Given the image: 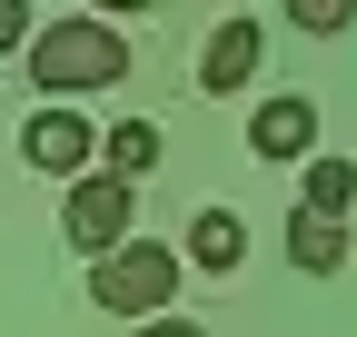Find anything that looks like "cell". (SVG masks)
Listing matches in <instances>:
<instances>
[{
	"instance_id": "7",
	"label": "cell",
	"mask_w": 357,
	"mask_h": 337,
	"mask_svg": "<svg viewBox=\"0 0 357 337\" xmlns=\"http://www.w3.org/2000/svg\"><path fill=\"white\" fill-rule=\"evenodd\" d=\"M238 258H248V219H238V208H199V219H189V268L229 278Z\"/></svg>"
},
{
	"instance_id": "12",
	"label": "cell",
	"mask_w": 357,
	"mask_h": 337,
	"mask_svg": "<svg viewBox=\"0 0 357 337\" xmlns=\"http://www.w3.org/2000/svg\"><path fill=\"white\" fill-rule=\"evenodd\" d=\"M0 50H30V0H0Z\"/></svg>"
},
{
	"instance_id": "11",
	"label": "cell",
	"mask_w": 357,
	"mask_h": 337,
	"mask_svg": "<svg viewBox=\"0 0 357 337\" xmlns=\"http://www.w3.org/2000/svg\"><path fill=\"white\" fill-rule=\"evenodd\" d=\"M288 20H298L307 40H337V30L357 20V0H288Z\"/></svg>"
},
{
	"instance_id": "9",
	"label": "cell",
	"mask_w": 357,
	"mask_h": 337,
	"mask_svg": "<svg viewBox=\"0 0 357 337\" xmlns=\"http://www.w3.org/2000/svg\"><path fill=\"white\" fill-rule=\"evenodd\" d=\"M159 149H169V139H159V119H119V130L100 139V159H109V179H129V189H139L149 168H159Z\"/></svg>"
},
{
	"instance_id": "8",
	"label": "cell",
	"mask_w": 357,
	"mask_h": 337,
	"mask_svg": "<svg viewBox=\"0 0 357 337\" xmlns=\"http://www.w3.org/2000/svg\"><path fill=\"white\" fill-rule=\"evenodd\" d=\"M288 258H298L307 278H337V268H347V228L318 219V208H298V219H288Z\"/></svg>"
},
{
	"instance_id": "5",
	"label": "cell",
	"mask_w": 357,
	"mask_h": 337,
	"mask_svg": "<svg viewBox=\"0 0 357 337\" xmlns=\"http://www.w3.org/2000/svg\"><path fill=\"white\" fill-rule=\"evenodd\" d=\"M258 50H268V30H258L248 10H229V20L208 30V50H199V90H218V100L248 90V79H258Z\"/></svg>"
},
{
	"instance_id": "3",
	"label": "cell",
	"mask_w": 357,
	"mask_h": 337,
	"mask_svg": "<svg viewBox=\"0 0 357 337\" xmlns=\"http://www.w3.org/2000/svg\"><path fill=\"white\" fill-rule=\"evenodd\" d=\"M129 208H139V189L109 179V168H89V179H70V198H60V238L79 248V258H109V248L129 238Z\"/></svg>"
},
{
	"instance_id": "2",
	"label": "cell",
	"mask_w": 357,
	"mask_h": 337,
	"mask_svg": "<svg viewBox=\"0 0 357 337\" xmlns=\"http://www.w3.org/2000/svg\"><path fill=\"white\" fill-rule=\"evenodd\" d=\"M178 278H189V258H178V248H159V238H119L109 258L89 268V298H100L109 318H169Z\"/></svg>"
},
{
	"instance_id": "1",
	"label": "cell",
	"mask_w": 357,
	"mask_h": 337,
	"mask_svg": "<svg viewBox=\"0 0 357 337\" xmlns=\"http://www.w3.org/2000/svg\"><path fill=\"white\" fill-rule=\"evenodd\" d=\"M119 79H129V30H109L100 10H89V20H50V30H30V90H40V100L119 90Z\"/></svg>"
},
{
	"instance_id": "4",
	"label": "cell",
	"mask_w": 357,
	"mask_h": 337,
	"mask_svg": "<svg viewBox=\"0 0 357 337\" xmlns=\"http://www.w3.org/2000/svg\"><path fill=\"white\" fill-rule=\"evenodd\" d=\"M89 119L79 109H30V130H20V159L40 168V179H89Z\"/></svg>"
},
{
	"instance_id": "6",
	"label": "cell",
	"mask_w": 357,
	"mask_h": 337,
	"mask_svg": "<svg viewBox=\"0 0 357 337\" xmlns=\"http://www.w3.org/2000/svg\"><path fill=\"white\" fill-rule=\"evenodd\" d=\"M248 149L258 159H307V149H318V100H307V90H278V100L248 119Z\"/></svg>"
},
{
	"instance_id": "10",
	"label": "cell",
	"mask_w": 357,
	"mask_h": 337,
	"mask_svg": "<svg viewBox=\"0 0 357 337\" xmlns=\"http://www.w3.org/2000/svg\"><path fill=\"white\" fill-rule=\"evenodd\" d=\"M347 198H357V168H347V159H307V198H298V208L347 219Z\"/></svg>"
},
{
	"instance_id": "13",
	"label": "cell",
	"mask_w": 357,
	"mask_h": 337,
	"mask_svg": "<svg viewBox=\"0 0 357 337\" xmlns=\"http://www.w3.org/2000/svg\"><path fill=\"white\" fill-rule=\"evenodd\" d=\"M139 337H208V327H189V318H139Z\"/></svg>"
},
{
	"instance_id": "14",
	"label": "cell",
	"mask_w": 357,
	"mask_h": 337,
	"mask_svg": "<svg viewBox=\"0 0 357 337\" xmlns=\"http://www.w3.org/2000/svg\"><path fill=\"white\" fill-rule=\"evenodd\" d=\"M89 10H100V20H119V10H149V0H89Z\"/></svg>"
}]
</instances>
